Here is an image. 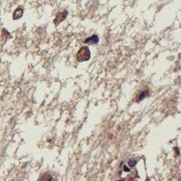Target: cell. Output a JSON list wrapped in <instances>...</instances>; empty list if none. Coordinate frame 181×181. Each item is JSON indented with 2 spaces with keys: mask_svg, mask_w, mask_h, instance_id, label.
<instances>
[{
  "mask_svg": "<svg viewBox=\"0 0 181 181\" xmlns=\"http://www.w3.org/2000/svg\"><path fill=\"white\" fill-rule=\"evenodd\" d=\"M68 16V11L67 10H63L59 13H57L55 20H54V24L55 26H58L61 22H63L64 20H66Z\"/></svg>",
  "mask_w": 181,
  "mask_h": 181,
  "instance_id": "7a4b0ae2",
  "label": "cell"
},
{
  "mask_svg": "<svg viewBox=\"0 0 181 181\" xmlns=\"http://www.w3.org/2000/svg\"><path fill=\"white\" fill-rule=\"evenodd\" d=\"M174 150H175V152H176V155L178 156V155H180V151H179V148L178 147H175L174 148Z\"/></svg>",
  "mask_w": 181,
  "mask_h": 181,
  "instance_id": "ba28073f",
  "label": "cell"
},
{
  "mask_svg": "<svg viewBox=\"0 0 181 181\" xmlns=\"http://www.w3.org/2000/svg\"><path fill=\"white\" fill-rule=\"evenodd\" d=\"M136 164H137V161H136L135 159H133V158H131V159L127 162V166H128L129 168H134Z\"/></svg>",
  "mask_w": 181,
  "mask_h": 181,
  "instance_id": "8992f818",
  "label": "cell"
},
{
  "mask_svg": "<svg viewBox=\"0 0 181 181\" xmlns=\"http://www.w3.org/2000/svg\"><path fill=\"white\" fill-rule=\"evenodd\" d=\"M23 13H24V10H23L22 8H20V7L17 8L13 13V20L16 21V20L21 19L22 17V15H23Z\"/></svg>",
  "mask_w": 181,
  "mask_h": 181,
  "instance_id": "277c9868",
  "label": "cell"
},
{
  "mask_svg": "<svg viewBox=\"0 0 181 181\" xmlns=\"http://www.w3.org/2000/svg\"><path fill=\"white\" fill-rule=\"evenodd\" d=\"M98 42H99V37L96 34L85 38L84 41V43L85 44H97Z\"/></svg>",
  "mask_w": 181,
  "mask_h": 181,
  "instance_id": "3957f363",
  "label": "cell"
},
{
  "mask_svg": "<svg viewBox=\"0 0 181 181\" xmlns=\"http://www.w3.org/2000/svg\"><path fill=\"white\" fill-rule=\"evenodd\" d=\"M149 96V91L148 90H144L141 92V94H139V96L138 98V101H141L143 100L144 99H145L146 97Z\"/></svg>",
  "mask_w": 181,
  "mask_h": 181,
  "instance_id": "5b68a950",
  "label": "cell"
},
{
  "mask_svg": "<svg viewBox=\"0 0 181 181\" xmlns=\"http://www.w3.org/2000/svg\"><path fill=\"white\" fill-rule=\"evenodd\" d=\"M76 59L79 62H84L88 61L91 59V51L90 49L87 46H83L80 48V49L78 51Z\"/></svg>",
  "mask_w": 181,
  "mask_h": 181,
  "instance_id": "6da1fadb",
  "label": "cell"
},
{
  "mask_svg": "<svg viewBox=\"0 0 181 181\" xmlns=\"http://www.w3.org/2000/svg\"><path fill=\"white\" fill-rule=\"evenodd\" d=\"M2 36L3 38H6V39H8V38H10L11 36H10V34H9V33L6 30V29H3V31H2Z\"/></svg>",
  "mask_w": 181,
  "mask_h": 181,
  "instance_id": "52a82bcc",
  "label": "cell"
}]
</instances>
